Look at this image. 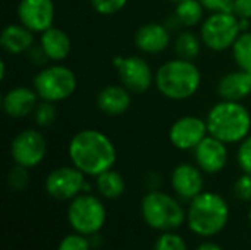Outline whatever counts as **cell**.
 <instances>
[{
    "mask_svg": "<svg viewBox=\"0 0 251 250\" xmlns=\"http://www.w3.org/2000/svg\"><path fill=\"white\" fill-rule=\"evenodd\" d=\"M201 37L193 31H179L174 40V52L176 57L184 60H194L201 52Z\"/></svg>",
    "mask_w": 251,
    "mask_h": 250,
    "instance_id": "obj_22",
    "label": "cell"
},
{
    "mask_svg": "<svg viewBox=\"0 0 251 250\" xmlns=\"http://www.w3.org/2000/svg\"><path fill=\"white\" fill-rule=\"evenodd\" d=\"M68 155L72 165L90 177L112 169L118 156L112 140L99 130L78 131L69 141Z\"/></svg>",
    "mask_w": 251,
    "mask_h": 250,
    "instance_id": "obj_1",
    "label": "cell"
},
{
    "mask_svg": "<svg viewBox=\"0 0 251 250\" xmlns=\"http://www.w3.org/2000/svg\"><path fill=\"white\" fill-rule=\"evenodd\" d=\"M18 19L32 32H44L53 27L54 3L53 0H19Z\"/></svg>",
    "mask_w": 251,
    "mask_h": 250,
    "instance_id": "obj_13",
    "label": "cell"
},
{
    "mask_svg": "<svg viewBox=\"0 0 251 250\" xmlns=\"http://www.w3.org/2000/svg\"><path fill=\"white\" fill-rule=\"evenodd\" d=\"M56 118H57L56 103L54 102H47V100H41L37 105V108H35V111L32 113L34 122L41 128H47L51 124H54Z\"/></svg>",
    "mask_w": 251,
    "mask_h": 250,
    "instance_id": "obj_26",
    "label": "cell"
},
{
    "mask_svg": "<svg viewBox=\"0 0 251 250\" xmlns=\"http://www.w3.org/2000/svg\"><path fill=\"white\" fill-rule=\"evenodd\" d=\"M168 1H172V3H175V4H178L179 1H184V0H168Z\"/></svg>",
    "mask_w": 251,
    "mask_h": 250,
    "instance_id": "obj_39",
    "label": "cell"
},
{
    "mask_svg": "<svg viewBox=\"0 0 251 250\" xmlns=\"http://www.w3.org/2000/svg\"><path fill=\"white\" fill-rule=\"evenodd\" d=\"M57 250H91V243L87 236L75 231L74 234H69L60 240Z\"/></svg>",
    "mask_w": 251,
    "mask_h": 250,
    "instance_id": "obj_29",
    "label": "cell"
},
{
    "mask_svg": "<svg viewBox=\"0 0 251 250\" xmlns=\"http://www.w3.org/2000/svg\"><path fill=\"white\" fill-rule=\"evenodd\" d=\"M249 220H250V225H251V209H250V212H249Z\"/></svg>",
    "mask_w": 251,
    "mask_h": 250,
    "instance_id": "obj_40",
    "label": "cell"
},
{
    "mask_svg": "<svg viewBox=\"0 0 251 250\" xmlns=\"http://www.w3.org/2000/svg\"><path fill=\"white\" fill-rule=\"evenodd\" d=\"M113 65L118 68L122 84L131 93H146L154 83L151 66L140 56L115 57Z\"/></svg>",
    "mask_w": 251,
    "mask_h": 250,
    "instance_id": "obj_11",
    "label": "cell"
},
{
    "mask_svg": "<svg viewBox=\"0 0 251 250\" xmlns=\"http://www.w3.org/2000/svg\"><path fill=\"white\" fill-rule=\"evenodd\" d=\"M154 250H188L184 239L175 233L165 231L154 245Z\"/></svg>",
    "mask_w": 251,
    "mask_h": 250,
    "instance_id": "obj_28",
    "label": "cell"
},
{
    "mask_svg": "<svg viewBox=\"0 0 251 250\" xmlns=\"http://www.w3.org/2000/svg\"><path fill=\"white\" fill-rule=\"evenodd\" d=\"M207 122L194 115L176 119L169 128V141L179 150H194L207 137Z\"/></svg>",
    "mask_w": 251,
    "mask_h": 250,
    "instance_id": "obj_12",
    "label": "cell"
},
{
    "mask_svg": "<svg viewBox=\"0 0 251 250\" xmlns=\"http://www.w3.org/2000/svg\"><path fill=\"white\" fill-rule=\"evenodd\" d=\"M216 90L222 100L241 102L251 94V74L243 69L231 71L219 80Z\"/></svg>",
    "mask_w": 251,
    "mask_h": 250,
    "instance_id": "obj_18",
    "label": "cell"
},
{
    "mask_svg": "<svg viewBox=\"0 0 251 250\" xmlns=\"http://www.w3.org/2000/svg\"><path fill=\"white\" fill-rule=\"evenodd\" d=\"M234 193L243 202L251 200V174L243 172V175L238 177L234 184Z\"/></svg>",
    "mask_w": 251,
    "mask_h": 250,
    "instance_id": "obj_32",
    "label": "cell"
},
{
    "mask_svg": "<svg viewBox=\"0 0 251 250\" xmlns=\"http://www.w3.org/2000/svg\"><path fill=\"white\" fill-rule=\"evenodd\" d=\"M194 159L197 167L206 174H218L228 164L226 143L213 136H207L194 149Z\"/></svg>",
    "mask_w": 251,
    "mask_h": 250,
    "instance_id": "obj_14",
    "label": "cell"
},
{
    "mask_svg": "<svg viewBox=\"0 0 251 250\" xmlns=\"http://www.w3.org/2000/svg\"><path fill=\"white\" fill-rule=\"evenodd\" d=\"M68 221L74 231L79 234H97L106 222V208L99 197L90 193H82L71 200Z\"/></svg>",
    "mask_w": 251,
    "mask_h": 250,
    "instance_id": "obj_8",
    "label": "cell"
},
{
    "mask_svg": "<svg viewBox=\"0 0 251 250\" xmlns=\"http://www.w3.org/2000/svg\"><path fill=\"white\" fill-rule=\"evenodd\" d=\"M0 44L4 52L9 55H22L26 53L34 43V32L28 29L25 25L9 24L3 28L0 34Z\"/></svg>",
    "mask_w": 251,
    "mask_h": 250,
    "instance_id": "obj_20",
    "label": "cell"
},
{
    "mask_svg": "<svg viewBox=\"0 0 251 250\" xmlns=\"http://www.w3.org/2000/svg\"><path fill=\"white\" fill-rule=\"evenodd\" d=\"M90 1L97 13L106 16L121 12L128 3V0H90Z\"/></svg>",
    "mask_w": 251,
    "mask_h": 250,
    "instance_id": "obj_30",
    "label": "cell"
},
{
    "mask_svg": "<svg viewBox=\"0 0 251 250\" xmlns=\"http://www.w3.org/2000/svg\"><path fill=\"white\" fill-rule=\"evenodd\" d=\"M196 250H224L219 245L216 243H210V242H206V243H201Z\"/></svg>",
    "mask_w": 251,
    "mask_h": 250,
    "instance_id": "obj_37",
    "label": "cell"
},
{
    "mask_svg": "<svg viewBox=\"0 0 251 250\" xmlns=\"http://www.w3.org/2000/svg\"><path fill=\"white\" fill-rule=\"evenodd\" d=\"M40 44L51 62L65 60L71 55V50H72V43H71L69 35L63 29L56 28V27H51L46 29L44 32H41Z\"/></svg>",
    "mask_w": 251,
    "mask_h": 250,
    "instance_id": "obj_21",
    "label": "cell"
},
{
    "mask_svg": "<svg viewBox=\"0 0 251 250\" xmlns=\"http://www.w3.org/2000/svg\"><path fill=\"white\" fill-rule=\"evenodd\" d=\"M171 186L179 197L185 200H193L196 196H199L203 192L204 187L203 171L197 165L179 164L172 171Z\"/></svg>",
    "mask_w": 251,
    "mask_h": 250,
    "instance_id": "obj_15",
    "label": "cell"
},
{
    "mask_svg": "<svg viewBox=\"0 0 251 250\" xmlns=\"http://www.w3.org/2000/svg\"><path fill=\"white\" fill-rule=\"evenodd\" d=\"M131 91L125 85H107L97 94V108L110 116L125 113L131 106Z\"/></svg>",
    "mask_w": 251,
    "mask_h": 250,
    "instance_id": "obj_19",
    "label": "cell"
},
{
    "mask_svg": "<svg viewBox=\"0 0 251 250\" xmlns=\"http://www.w3.org/2000/svg\"><path fill=\"white\" fill-rule=\"evenodd\" d=\"M204 7L200 0H184L179 1L175 7V15L179 18L184 27H196L203 19Z\"/></svg>",
    "mask_w": 251,
    "mask_h": 250,
    "instance_id": "obj_24",
    "label": "cell"
},
{
    "mask_svg": "<svg viewBox=\"0 0 251 250\" xmlns=\"http://www.w3.org/2000/svg\"><path fill=\"white\" fill-rule=\"evenodd\" d=\"M134 41L138 50L149 55H157L171 44V32L163 24L149 22L137 29Z\"/></svg>",
    "mask_w": 251,
    "mask_h": 250,
    "instance_id": "obj_17",
    "label": "cell"
},
{
    "mask_svg": "<svg viewBox=\"0 0 251 250\" xmlns=\"http://www.w3.org/2000/svg\"><path fill=\"white\" fill-rule=\"evenodd\" d=\"M241 35L240 19L232 12H218L207 16L200 28L203 44L213 52L232 49Z\"/></svg>",
    "mask_w": 251,
    "mask_h": 250,
    "instance_id": "obj_7",
    "label": "cell"
},
{
    "mask_svg": "<svg viewBox=\"0 0 251 250\" xmlns=\"http://www.w3.org/2000/svg\"><path fill=\"white\" fill-rule=\"evenodd\" d=\"M190 230L201 237H212L224 231L229 221L228 202L218 193L201 192L193 200L187 212Z\"/></svg>",
    "mask_w": 251,
    "mask_h": 250,
    "instance_id": "obj_4",
    "label": "cell"
},
{
    "mask_svg": "<svg viewBox=\"0 0 251 250\" xmlns=\"http://www.w3.org/2000/svg\"><path fill=\"white\" fill-rule=\"evenodd\" d=\"M46 155L47 140L40 131L34 128H26L18 133L10 143V156L13 162L28 169L40 165Z\"/></svg>",
    "mask_w": 251,
    "mask_h": 250,
    "instance_id": "obj_9",
    "label": "cell"
},
{
    "mask_svg": "<svg viewBox=\"0 0 251 250\" xmlns=\"http://www.w3.org/2000/svg\"><path fill=\"white\" fill-rule=\"evenodd\" d=\"M34 90L41 100L63 102L76 90V77L65 65L56 63L44 66L34 78Z\"/></svg>",
    "mask_w": 251,
    "mask_h": 250,
    "instance_id": "obj_6",
    "label": "cell"
},
{
    "mask_svg": "<svg viewBox=\"0 0 251 250\" xmlns=\"http://www.w3.org/2000/svg\"><path fill=\"white\" fill-rule=\"evenodd\" d=\"M96 187L104 199L113 200L125 193V180L119 172L109 169L96 177Z\"/></svg>",
    "mask_w": 251,
    "mask_h": 250,
    "instance_id": "obj_23",
    "label": "cell"
},
{
    "mask_svg": "<svg viewBox=\"0 0 251 250\" xmlns=\"http://www.w3.org/2000/svg\"><path fill=\"white\" fill-rule=\"evenodd\" d=\"M204 9L212 13L218 12H232L234 0H200Z\"/></svg>",
    "mask_w": 251,
    "mask_h": 250,
    "instance_id": "obj_34",
    "label": "cell"
},
{
    "mask_svg": "<svg viewBox=\"0 0 251 250\" xmlns=\"http://www.w3.org/2000/svg\"><path fill=\"white\" fill-rule=\"evenodd\" d=\"M232 13H235L238 18L251 19V0H234Z\"/></svg>",
    "mask_w": 251,
    "mask_h": 250,
    "instance_id": "obj_35",
    "label": "cell"
},
{
    "mask_svg": "<svg viewBox=\"0 0 251 250\" xmlns=\"http://www.w3.org/2000/svg\"><path fill=\"white\" fill-rule=\"evenodd\" d=\"M26 59L32 66H41V68H44L50 62V59H49L47 53L44 52V49L41 47V44H34L26 52Z\"/></svg>",
    "mask_w": 251,
    "mask_h": 250,
    "instance_id": "obj_33",
    "label": "cell"
},
{
    "mask_svg": "<svg viewBox=\"0 0 251 250\" xmlns=\"http://www.w3.org/2000/svg\"><path fill=\"white\" fill-rule=\"evenodd\" d=\"M85 174L76 167H59L46 178V192L56 200H72L84 192Z\"/></svg>",
    "mask_w": 251,
    "mask_h": 250,
    "instance_id": "obj_10",
    "label": "cell"
},
{
    "mask_svg": "<svg viewBox=\"0 0 251 250\" xmlns=\"http://www.w3.org/2000/svg\"><path fill=\"white\" fill-rule=\"evenodd\" d=\"M28 181H29L28 168L15 164V167L7 174V184H9V187L12 190H15V192H21V190L26 189Z\"/></svg>",
    "mask_w": 251,
    "mask_h": 250,
    "instance_id": "obj_27",
    "label": "cell"
},
{
    "mask_svg": "<svg viewBox=\"0 0 251 250\" xmlns=\"http://www.w3.org/2000/svg\"><path fill=\"white\" fill-rule=\"evenodd\" d=\"M163 25L168 28V31H169L171 34H172V32H179V31L184 28L182 22H181V21H179V18L175 15V12H174L171 16H168V18L165 19Z\"/></svg>",
    "mask_w": 251,
    "mask_h": 250,
    "instance_id": "obj_36",
    "label": "cell"
},
{
    "mask_svg": "<svg viewBox=\"0 0 251 250\" xmlns=\"http://www.w3.org/2000/svg\"><path fill=\"white\" fill-rule=\"evenodd\" d=\"M141 215L149 227L159 231H174L187 220L179 202L159 190H150L143 197Z\"/></svg>",
    "mask_w": 251,
    "mask_h": 250,
    "instance_id": "obj_5",
    "label": "cell"
},
{
    "mask_svg": "<svg viewBox=\"0 0 251 250\" xmlns=\"http://www.w3.org/2000/svg\"><path fill=\"white\" fill-rule=\"evenodd\" d=\"M232 55L238 68L251 74V31L241 32L232 46Z\"/></svg>",
    "mask_w": 251,
    "mask_h": 250,
    "instance_id": "obj_25",
    "label": "cell"
},
{
    "mask_svg": "<svg viewBox=\"0 0 251 250\" xmlns=\"http://www.w3.org/2000/svg\"><path fill=\"white\" fill-rule=\"evenodd\" d=\"M201 72L193 60L172 59L154 72V85L162 96L171 100H187L197 93Z\"/></svg>",
    "mask_w": 251,
    "mask_h": 250,
    "instance_id": "obj_2",
    "label": "cell"
},
{
    "mask_svg": "<svg viewBox=\"0 0 251 250\" xmlns=\"http://www.w3.org/2000/svg\"><path fill=\"white\" fill-rule=\"evenodd\" d=\"M4 75H6V65H4V60L0 62V80H4Z\"/></svg>",
    "mask_w": 251,
    "mask_h": 250,
    "instance_id": "obj_38",
    "label": "cell"
},
{
    "mask_svg": "<svg viewBox=\"0 0 251 250\" xmlns=\"http://www.w3.org/2000/svg\"><path fill=\"white\" fill-rule=\"evenodd\" d=\"M209 134L226 144L241 143L251 131V115L241 102L221 100L207 113Z\"/></svg>",
    "mask_w": 251,
    "mask_h": 250,
    "instance_id": "obj_3",
    "label": "cell"
},
{
    "mask_svg": "<svg viewBox=\"0 0 251 250\" xmlns=\"http://www.w3.org/2000/svg\"><path fill=\"white\" fill-rule=\"evenodd\" d=\"M38 94L34 88L28 87H13L4 93L1 99L3 112L15 119L32 115L38 105Z\"/></svg>",
    "mask_w": 251,
    "mask_h": 250,
    "instance_id": "obj_16",
    "label": "cell"
},
{
    "mask_svg": "<svg viewBox=\"0 0 251 250\" xmlns=\"http://www.w3.org/2000/svg\"><path fill=\"white\" fill-rule=\"evenodd\" d=\"M237 162L243 172L251 174V134L240 143L237 150Z\"/></svg>",
    "mask_w": 251,
    "mask_h": 250,
    "instance_id": "obj_31",
    "label": "cell"
}]
</instances>
